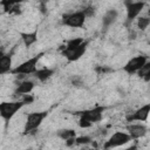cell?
Listing matches in <instances>:
<instances>
[{
    "label": "cell",
    "mask_w": 150,
    "mask_h": 150,
    "mask_svg": "<svg viewBox=\"0 0 150 150\" xmlns=\"http://www.w3.org/2000/svg\"><path fill=\"white\" fill-rule=\"evenodd\" d=\"M148 61L149 60L146 55H136L130 60H128V62L123 66V71H125L128 75L136 74Z\"/></svg>",
    "instance_id": "cell-8"
},
{
    "label": "cell",
    "mask_w": 150,
    "mask_h": 150,
    "mask_svg": "<svg viewBox=\"0 0 150 150\" xmlns=\"http://www.w3.org/2000/svg\"><path fill=\"white\" fill-rule=\"evenodd\" d=\"M82 11H83V13H84L86 18H91V16H94V15H95V8H94V7H91V6L86 7V8H84V9H82Z\"/></svg>",
    "instance_id": "cell-22"
},
{
    "label": "cell",
    "mask_w": 150,
    "mask_h": 150,
    "mask_svg": "<svg viewBox=\"0 0 150 150\" xmlns=\"http://www.w3.org/2000/svg\"><path fill=\"white\" fill-rule=\"evenodd\" d=\"M125 129H127V134L131 137V139H138L145 136L148 132L146 125L142 123H130L125 127Z\"/></svg>",
    "instance_id": "cell-11"
},
{
    "label": "cell",
    "mask_w": 150,
    "mask_h": 150,
    "mask_svg": "<svg viewBox=\"0 0 150 150\" xmlns=\"http://www.w3.org/2000/svg\"><path fill=\"white\" fill-rule=\"evenodd\" d=\"M54 73H55V70L52 68H40V69H36V71L33 74V76L36 80H39L40 82H46L54 75Z\"/></svg>",
    "instance_id": "cell-16"
},
{
    "label": "cell",
    "mask_w": 150,
    "mask_h": 150,
    "mask_svg": "<svg viewBox=\"0 0 150 150\" xmlns=\"http://www.w3.org/2000/svg\"><path fill=\"white\" fill-rule=\"evenodd\" d=\"M83 41H84L83 38H73V39H69V40L66 41V45H64L63 49H66V50L74 49V48H76V47H79Z\"/></svg>",
    "instance_id": "cell-19"
},
{
    "label": "cell",
    "mask_w": 150,
    "mask_h": 150,
    "mask_svg": "<svg viewBox=\"0 0 150 150\" xmlns=\"http://www.w3.org/2000/svg\"><path fill=\"white\" fill-rule=\"evenodd\" d=\"M117 18H118V12H117V9H115V8L108 9V11L104 13L103 18H102V27H103L104 29H108L111 25H114V23L116 22Z\"/></svg>",
    "instance_id": "cell-13"
},
{
    "label": "cell",
    "mask_w": 150,
    "mask_h": 150,
    "mask_svg": "<svg viewBox=\"0 0 150 150\" xmlns=\"http://www.w3.org/2000/svg\"><path fill=\"white\" fill-rule=\"evenodd\" d=\"M86 15L83 11H76L71 13H64L61 18V22L63 26L71 28H82L86 23Z\"/></svg>",
    "instance_id": "cell-5"
},
{
    "label": "cell",
    "mask_w": 150,
    "mask_h": 150,
    "mask_svg": "<svg viewBox=\"0 0 150 150\" xmlns=\"http://www.w3.org/2000/svg\"><path fill=\"white\" fill-rule=\"evenodd\" d=\"M146 2L145 1H124L125 11H127V20L125 23L130 25L135 19L138 18V15L144 9Z\"/></svg>",
    "instance_id": "cell-6"
},
{
    "label": "cell",
    "mask_w": 150,
    "mask_h": 150,
    "mask_svg": "<svg viewBox=\"0 0 150 150\" xmlns=\"http://www.w3.org/2000/svg\"><path fill=\"white\" fill-rule=\"evenodd\" d=\"M130 141L132 139L125 131H116L104 142V149H115L118 146H123Z\"/></svg>",
    "instance_id": "cell-7"
},
{
    "label": "cell",
    "mask_w": 150,
    "mask_h": 150,
    "mask_svg": "<svg viewBox=\"0 0 150 150\" xmlns=\"http://www.w3.org/2000/svg\"><path fill=\"white\" fill-rule=\"evenodd\" d=\"M25 150H30V149H25Z\"/></svg>",
    "instance_id": "cell-27"
},
{
    "label": "cell",
    "mask_w": 150,
    "mask_h": 150,
    "mask_svg": "<svg viewBox=\"0 0 150 150\" xmlns=\"http://www.w3.org/2000/svg\"><path fill=\"white\" fill-rule=\"evenodd\" d=\"M20 101H22V102L25 103V105H26V104H30V103H33V101H34V96H32L30 94H27V95L21 96Z\"/></svg>",
    "instance_id": "cell-23"
},
{
    "label": "cell",
    "mask_w": 150,
    "mask_h": 150,
    "mask_svg": "<svg viewBox=\"0 0 150 150\" xmlns=\"http://www.w3.org/2000/svg\"><path fill=\"white\" fill-rule=\"evenodd\" d=\"M136 25L139 30H145L150 25V18L149 16H138Z\"/></svg>",
    "instance_id": "cell-20"
},
{
    "label": "cell",
    "mask_w": 150,
    "mask_h": 150,
    "mask_svg": "<svg viewBox=\"0 0 150 150\" xmlns=\"http://www.w3.org/2000/svg\"><path fill=\"white\" fill-rule=\"evenodd\" d=\"M48 114L49 112L47 110L29 112L27 115V117H26V122H25V125H23V134L27 135V134L36 130L42 124V122L48 116Z\"/></svg>",
    "instance_id": "cell-4"
},
{
    "label": "cell",
    "mask_w": 150,
    "mask_h": 150,
    "mask_svg": "<svg viewBox=\"0 0 150 150\" xmlns=\"http://www.w3.org/2000/svg\"><path fill=\"white\" fill-rule=\"evenodd\" d=\"M88 43H89V41H88V40H84L79 47H76V48H74V49H70V50L62 49L61 54L67 59L68 62H75V61L80 60V59L83 56V54L87 52Z\"/></svg>",
    "instance_id": "cell-9"
},
{
    "label": "cell",
    "mask_w": 150,
    "mask_h": 150,
    "mask_svg": "<svg viewBox=\"0 0 150 150\" xmlns=\"http://www.w3.org/2000/svg\"><path fill=\"white\" fill-rule=\"evenodd\" d=\"M71 84H73V86H80V84H82V81H81L80 77L74 76V77L71 79Z\"/></svg>",
    "instance_id": "cell-24"
},
{
    "label": "cell",
    "mask_w": 150,
    "mask_h": 150,
    "mask_svg": "<svg viewBox=\"0 0 150 150\" xmlns=\"http://www.w3.org/2000/svg\"><path fill=\"white\" fill-rule=\"evenodd\" d=\"M35 87V82L34 81H30V80H21L20 82H18L15 89H14V95L15 96H23V95H27V94H30L33 91Z\"/></svg>",
    "instance_id": "cell-12"
},
{
    "label": "cell",
    "mask_w": 150,
    "mask_h": 150,
    "mask_svg": "<svg viewBox=\"0 0 150 150\" xmlns=\"http://www.w3.org/2000/svg\"><path fill=\"white\" fill-rule=\"evenodd\" d=\"M43 56V53H39L38 55H34L29 59H27L26 61L21 62L20 64L15 66L14 68H12L11 74L15 75L18 79L22 77V76H28V75H33L36 69H38V63L40 61V59Z\"/></svg>",
    "instance_id": "cell-2"
},
{
    "label": "cell",
    "mask_w": 150,
    "mask_h": 150,
    "mask_svg": "<svg viewBox=\"0 0 150 150\" xmlns=\"http://www.w3.org/2000/svg\"><path fill=\"white\" fill-rule=\"evenodd\" d=\"M104 150H114V149H104ZM122 150H136V145H132V146H130V148L122 149Z\"/></svg>",
    "instance_id": "cell-25"
},
{
    "label": "cell",
    "mask_w": 150,
    "mask_h": 150,
    "mask_svg": "<svg viewBox=\"0 0 150 150\" xmlns=\"http://www.w3.org/2000/svg\"><path fill=\"white\" fill-rule=\"evenodd\" d=\"M56 136L59 138H61L62 141L67 142L69 139H75L76 138V131L74 129H67V128H63V129H59L56 131Z\"/></svg>",
    "instance_id": "cell-17"
},
{
    "label": "cell",
    "mask_w": 150,
    "mask_h": 150,
    "mask_svg": "<svg viewBox=\"0 0 150 150\" xmlns=\"http://www.w3.org/2000/svg\"><path fill=\"white\" fill-rule=\"evenodd\" d=\"M136 74L138 75V77L143 79L145 82H149L150 81V61H148Z\"/></svg>",
    "instance_id": "cell-18"
},
{
    "label": "cell",
    "mask_w": 150,
    "mask_h": 150,
    "mask_svg": "<svg viewBox=\"0 0 150 150\" xmlns=\"http://www.w3.org/2000/svg\"><path fill=\"white\" fill-rule=\"evenodd\" d=\"M149 112H150V104L146 103V104L142 105L141 108L136 109L132 114L128 115L127 116V121L130 122V123L131 122H135V121H137V122H145L148 120Z\"/></svg>",
    "instance_id": "cell-10"
},
{
    "label": "cell",
    "mask_w": 150,
    "mask_h": 150,
    "mask_svg": "<svg viewBox=\"0 0 150 150\" xmlns=\"http://www.w3.org/2000/svg\"><path fill=\"white\" fill-rule=\"evenodd\" d=\"M12 53H5L2 59L0 60V75L11 73L12 70V64H13V57Z\"/></svg>",
    "instance_id": "cell-14"
},
{
    "label": "cell",
    "mask_w": 150,
    "mask_h": 150,
    "mask_svg": "<svg viewBox=\"0 0 150 150\" xmlns=\"http://www.w3.org/2000/svg\"><path fill=\"white\" fill-rule=\"evenodd\" d=\"M93 142L91 137L90 136H79L75 138V144L77 145H87V144H90Z\"/></svg>",
    "instance_id": "cell-21"
},
{
    "label": "cell",
    "mask_w": 150,
    "mask_h": 150,
    "mask_svg": "<svg viewBox=\"0 0 150 150\" xmlns=\"http://www.w3.org/2000/svg\"><path fill=\"white\" fill-rule=\"evenodd\" d=\"M4 55H5V52H4V49H1V48H0V60L2 59V56H4Z\"/></svg>",
    "instance_id": "cell-26"
},
{
    "label": "cell",
    "mask_w": 150,
    "mask_h": 150,
    "mask_svg": "<svg viewBox=\"0 0 150 150\" xmlns=\"http://www.w3.org/2000/svg\"><path fill=\"white\" fill-rule=\"evenodd\" d=\"M105 110V107L96 105L91 109H86L83 111H80V118H79V125L83 129L90 128L94 123L100 122L103 118V112Z\"/></svg>",
    "instance_id": "cell-1"
},
{
    "label": "cell",
    "mask_w": 150,
    "mask_h": 150,
    "mask_svg": "<svg viewBox=\"0 0 150 150\" xmlns=\"http://www.w3.org/2000/svg\"><path fill=\"white\" fill-rule=\"evenodd\" d=\"M25 107V103L20 100L16 101H2L0 102V117L5 121L6 125L9 121Z\"/></svg>",
    "instance_id": "cell-3"
},
{
    "label": "cell",
    "mask_w": 150,
    "mask_h": 150,
    "mask_svg": "<svg viewBox=\"0 0 150 150\" xmlns=\"http://www.w3.org/2000/svg\"><path fill=\"white\" fill-rule=\"evenodd\" d=\"M20 38H21V41L23 42V45L29 48L30 46H33L36 41H38V29L33 30V32H28V33H25V32H20Z\"/></svg>",
    "instance_id": "cell-15"
}]
</instances>
